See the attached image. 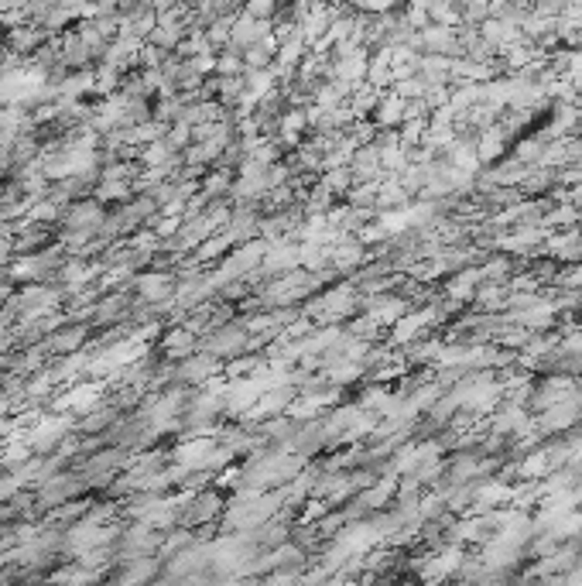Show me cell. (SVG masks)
Returning a JSON list of instances; mask_svg holds the SVG:
<instances>
[{"label":"cell","mask_w":582,"mask_h":586,"mask_svg":"<svg viewBox=\"0 0 582 586\" xmlns=\"http://www.w3.org/2000/svg\"><path fill=\"white\" fill-rule=\"evenodd\" d=\"M274 4H278V0H247V14L257 18V21H264V18L274 14Z\"/></svg>","instance_id":"6da1fadb"}]
</instances>
